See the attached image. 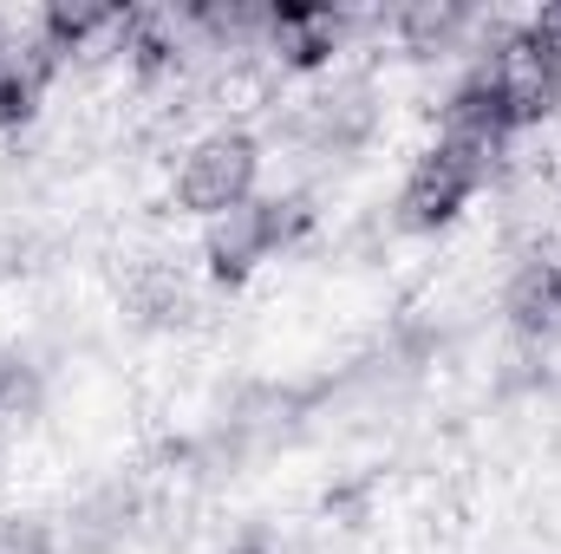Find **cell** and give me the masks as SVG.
Here are the masks:
<instances>
[{
	"label": "cell",
	"instance_id": "4",
	"mask_svg": "<svg viewBox=\"0 0 561 554\" xmlns=\"http://www.w3.org/2000/svg\"><path fill=\"white\" fill-rule=\"evenodd\" d=\"M483 72L496 79V92H503V105H510V125H536V118H549V112H556L561 59H549L529 33H510Z\"/></svg>",
	"mask_w": 561,
	"mask_h": 554
},
{
	"label": "cell",
	"instance_id": "6",
	"mask_svg": "<svg viewBox=\"0 0 561 554\" xmlns=\"http://www.w3.org/2000/svg\"><path fill=\"white\" fill-rule=\"evenodd\" d=\"M366 125H373V105H366V92H359V85H353V92H340V99H320V112H313V138L333 143V150H346Z\"/></svg>",
	"mask_w": 561,
	"mask_h": 554
},
{
	"label": "cell",
	"instance_id": "3",
	"mask_svg": "<svg viewBox=\"0 0 561 554\" xmlns=\"http://www.w3.org/2000/svg\"><path fill=\"white\" fill-rule=\"evenodd\" d=\"M300 229H307L300 203H242V209L216 216V229H209V268L222 280H242L255 262H268L275 249H287Z\"/></svg>",
	"mask_w": 561,
	"mask_h": 554
},
{
	"label": "cell",
	"instance_id": "9",
	"mask_svg": "<svg viewBox=\"0 0 561 554\" xmlns=\"http://www.w3.org/2000/svg\"><path fill=\"white\" fill-rule=\"evenodd\" d=\"M33 99H39V79L20 72V66H0V125H26Z\"/></svg>",
	"mask_w": 561,
	"mask_h": 554
},
{
	"label": "cell",
	"instance_id": "1",
	"mask_svg": "<svg viewBox=\"0 0 561 554\" xmlns=\"http://www.w3.org/2000/svg\"><path fill=\"white\" fill-rule=\"evenodd\" d=\"M490 157H496V150H483V143L437 138V150H431L419 170H412V183H405V196H399L405 229H444V222L470 203V189L483 183Z\"/></svg>",
	"mask_w": 561,
	"mask_h": 554
},
{
	"label": "cell",
	"instance_id": "10",
	"mask_svg": "<svg viewBox=\"0 0 561 554\" xmlns=\"http://www.w3.org/2000/svg\"><path fill=\"white\" fill-rule=\"evenodd\" d=\"M523 33H529V39H536V46H542L549 59H561V7H542V13H536V20H529Z\"/></svg>",
	"mask_w": 561,
	"mask_h": 554
},
{
	"label": "cell",
	"instance_id": "2",
	"mask_svg": "<svg viewBox=\"0 0 561 554\" xmlns=\"http://www.w3.org/2000/svg\"><path fill=\"white\" fill-rule=\"evenodd\" d=\"M249 189H255V138H242V131L203 138L183 157V170H176V203L196 209V216H209V222L229 216V209H242Z\"/></svg>",
	"mask_w": 561,
	"mask_h": 554
},
{
	"label": "cell",
	"instance_id": "7",
	"mask_svg": "<svg viewBox=\"0 0 561 554\" xmlns=\"http://www.w3.org/2000/svg\"><path fill=\"white\" fill-rule=\"evenodd\" d=\"M131 300H138L150 320H183V313H190V287H183V275H176V268H157V262L131 275Z\"/></svg>",
	"mask_w": 561,
	"mask_h": 554
},
{
	"label": "cell",
	"instance_id": "5",
	"mask_svg": "<svg viewBox=\"0 0 561 554\" xmlns=\"http://www.w3.org/2000/svg\"><path fill=\"white\" fill-rule=\"evenodd\" d=\"M510 320L529 339H556L561 333V262H529L510 287Z\"/></svg>",
	"mask_w": 561,
	"mask_h": 554
},
{
	"label": "cell",
	"instance_id": "12",
	"mask_svg": "<svg viewBox=\"0 0 561 554\" xmlns=\"http://www.w3.org/2000/svg\"><path fill=\"white\" fill-rule=\"evenodd\" d=\"M0 66H7V59H0Z\"/></svg>",
	"mask_w": 561,
	"mask_h": 554
},
{
	"label": "cell",
	"instance_id": "11",
	"mask_svg": "<svg viewBox=\"0 0 561 554\" xmlns=\"http://www.w3.org/2000/svg\"><path fill=\"white\" fill-rule=\"evenodd\" d=\"M242 554H262V549H242Z\"/></svg>",
	"mask_w": 561,
	"mask_h": 554
},
{
	"label": "cell",
	"instance_id": "8",
	"mask_svg": "<svg viewBox=\"0 0 561 554\" xmlns=\"http://www.w3.org/2000/svg\"><path fill=\"white\" fill-rule=\"evenodd\" d=\"M275 33H280V53L294 66H313L327 53V20L320 13H275Z\"/></svg>",
	"mask_w": 561,
	"mask_h": 554
}]
</instances>
